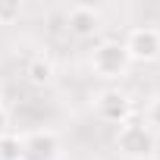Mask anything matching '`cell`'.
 <instances>
[{"instance_id":"ba28073f","label":"cell","mask_w":160,"mask_h":160,"mask_svg":"<svg viewBox=\"0 0 160 160\" xmlns=\"http://www.w3.org/2000/svg\"><path fill=\"white\" fill-rule=\"evenodd\" d=\"M0 160H22V138L19 135L0 138Z\"/></svg>"},{"instance_id":"7a4b0ae2","label":"cell","mask_w":160,"mask_h":160,"mask_svg":"<svg viewBox=\"0 0 160 160\" xmlns=\"http://www.w3.org/2000/svg\"><path fill=\"white\" fill-rule=\"evenodd\" d=\"M154 148H157V138L154 132L144 126V122H122L119 132H116V151L129 160H148L154 157Z\"/></svg>"},{"instance_id":"5b68a950","label":"cell","mask_w":160,"mask_h":160,"mask_svg":"<svg viewBox=\"0 0 160 160\" xmlns=\"http://www.w3.org/2000/svg\"><path fill=\"white\" fill-rule=\"evenodd\" d=\"M22 160H60V138L57 132H32L22 138Z\"/></svg>"},{"instance_id":"8fae6325","label":"cell","mask_w":160,"mask_h":160,"mask_svg":"<svg viewBox=\"0 0 160 160\" xmlns=\"http://www.w3.org/2000/svg\"><path fill=\"white\" fill-rule=\"evenodd\" d=\"M3 135H10V116H7V110L0 107V138Z\"/></svg>"},{"instance_id":"52a82bcc","label":"cell","mask_w":160,"mask_h":160,"mask_svg":"<svg viewBox=\"0 0 160 160\" xmlns=\"http://www.w3.org/2000/svg\"><path fill=\"white\" fill-rule=\"evenodd\" d=\"M25 75H28L32 85H47L50 78H53V63L47 57H32L28 66H25Z\"/></svg>"},{"instance_id":"277c9868","label":"cell","mask_w":160,"mask_h":160,"mask_svg":"<svg viewBox=\"0 0 160 160\" xmlns=\"http://www.w3.org/2000/svg\"><path fill=\"white\" fill-rule=\"evenodd\" d=\"M94 110H98V116H101L104 122L122 126V122H129V116H132V101H129L126 91L107 88V91H101V94L94 98Z\"/></svg>"},{"instance_id":"30bf717a","label":"cell","mask_w":160,"mask_h":160,"mask_svg":"<svg viewBox=\"0 0 160 160\" xmlns=\"http://www.w3.org/2000/svg\"><path fill=\"white\" fill-rule=\"evenodd\" d=\"M148 122H151V126H157V129H160V98H157V101H154V104H151V110H148Z\"/></svg>"},{"instance_id":"6da1fadb","label":"cell","mask_w":160,"mask_h":160,"mask_svg":"<svg viewBox=\"0 0 160 160\" xmlns=\"http://www.w3.org/2000/svg\"><path fill=\"white\" fill-rule=\"evenodd\" d=\"M91 69H94L98 78H107V82L129 75L132 60H129L122 41H101V44L91 50Z\"/></svg>"},{"instance_id":"8992f818","label":"cell","mask_w":160,"mask_h":160,"mask_svg":"<svg viewBox=\"0 0 160 160\" xmlns=\"http://www.w3.org/2000/svg\"><path fill=\"white\" fill-rule=\"evenodd\" d=\"M66 25H69V32L75 38H94L101 32V13L94 7H88V3H75L66 13Z\"/></svg>"},{"instance_id":"3957f363","label":"cell","mask_w":160,"mask_h":160,"mask_svg":"<svg viewBox=\"0 0 160 160\" xmlns=\"http://www.w3.org/2000/svg\"><path fill=\"white\" fill-rule=\"evenodd\" d=\"M122 47H126L132 63H151V60L160 57V32L151 28V25H138L126 35Z\"/></svg>"},{"instance_id":"9c48e42d","label":"cell","mask_w":160,"mask_h":160,"mask_svg":"<svg viewBox=\"0 0 160 160\" xmlns=\"http://www.w3.org/2000/svg\"><path fill=\"white\" fill-rule=\"evenodd\" d=\"M19 16H22L19 0H0V25H13Z\"/></svg>"}]
</instances>
